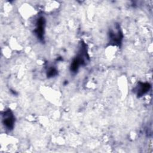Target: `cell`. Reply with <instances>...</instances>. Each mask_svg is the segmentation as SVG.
I'll return each mask as SVG.
<instances>
[{"label":"cell","mask_w":153,"mask_h":153,"mask_svg":"<svg viewBox=\"0 0 153 153\" xmlns=\"http://www.w3.org/2000/svg\"><path fill=\"white\" fill-rule=\"evenodd\" d=\"M14 117L10 111H7L4 115V124L8 129H11L13 127L14 124Z\"/></svg>","instance_id":"6da1fadb"},{"label":"cell","mask_w":153,"mask_h":153,"mask_svg":"<svg viewBox=\"0 0 153 153\" xmlns=\"http://www.w3.org/2000/svg\"><path fill=\"white\" fill-rule=\"evenodd\" d=\"M44 21L43 18H40L38 22L37 27L36 29V33L38 35V37L41 39L43 36L44 33Z\"/></svg>","instance_id":"7a4b0ae2"}]
</instances>
